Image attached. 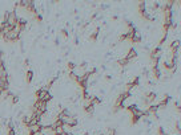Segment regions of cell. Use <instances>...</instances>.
<instances>
[{
    "label": "cell",
    "instance_id": "obj_7",
    "mask_svg": "<svg viewBox=\"0 0 181 135\" xmlns=\"http://www.w3.org/2000/svg\"><path fill=\"white\" fill-rule=\"evenodd\" d=\"M32 79H33V72H32L31 69H28L27 73H25V82H27V84H31Z\"/></svg>",
    "mask_w": 181,
    "mask_h": 135
},
{
    "label": "cell",
    "instance_id": "obj_4",
    "mask_svg": "<svg viewBox=\"0 0 181 135\" xmlns=\"http://www.w3.org/2000/svg\"><path fill=\"white\" fill-rule=\"evenodd\" d=\"M150 58H160V56H161V48L160 47H156L153 48L152 50H150Z\"/></svg>",
    "mask_w": 181,
    "mask_h": 135
},
{
    "label": "cell",
    "instance_id": "obj_5",
    "mask_svg": "<svg viewBox=\"0 0 181 135\" xmlns=\"http://www.w3.org/2000/svg\"><path fill=\"white\" fill-rule=\"evenodd\" d=\"M41 129H43V125L38 123V125H32V126H29V127H28V131H29V134H33V132L41 131Z\"/></svg>",
    "mask_w": 181,
    "mask_h": 135
},
{
    "label": "cell",
    "instance_id": "obj_8",
    "mask_svg": "<svg viewBox=\"0 0 181 135\" xmlns=\"http://www.w3.org/2000/svg\"><path fill=\"white\" fill-rule=\"evenodd\" d=\"M99 33H100V28H96V29H95V32H93V33H92V35H90V40H92V41H96L97 40V37H99Z\"/></svg>",
    "mask_w": 181,
    "mask_h": 135
},
{
    "label": "cell",
    "instance_id": "obj_12",
    "mask_svg": "<svg viewBox=\"0 0 181 135\" xmlns=\"http://www.w3.org/2000/svg\"><path fill=\"white\" fill-rule=\"evenodd\" d=\"M60 33H61L63 35V37H68V31H67V29H61V31H60Z\"/></svg>",
    "mask_w": 181,
    "mask_h": 135
},
{
    "label": "cell",
    "instance_id": "obj_16",
    "mask_svg": "<svg viewBox=\"0 0 181 135\" xmlns=\"http://www.w3.org/2000/svg\"><path fill=\"white\" fill-rule=\"evenodd\" d=\"M28 65H29V60L27 58V60H24V66L25 68H28Z\"/></svg>",
    "mask_w": 181,
    "mask_h": 135
},
{
    "label": "cell",
    "instance_id": "obj_10",
    "mask_svg": "<svg viewBox=\"0 0 181 135\" xmlns=\"http://www.w3.org/2000/svg\"><path fill=\"white\" fill-rule=\"evenodd\" d=\"M85 110V113H88V114H93V111H95V105H90V106H88L87 109H84Z\"/></svg>",
    "mask_w": 181,
    "mask_h": 135
},
{
    "label": "cell",
    "instance_id": "obj_9",
    "mask_svg": "<svg viewBox=\"0 0 181 135\" xmlns=\"http://www.w3.org/2000/svg\"><path fill=\"white\" fill-rule=\"evenodd\" d=\"M117 64H119V65L121 66V68H125V66H127V65H128V64H129V61L127 60L125 57H123V58H120V60L117 61Z\"/></svg>",
    "mask_w": 181,
    "mask_h": 135
},
{
    "label": "cell",
    "instance_id": "obj_3",
    "mask_svg": "<svg viewBox=\"0 0 181 135\" xmlns=\"http://www.w3.org/2000/svg\"><path fill=\"white\" fill-rule=\"evenodd\" d=\"M125 58H127V60L129 61V62H131L132 60H134V58H136V57H137V52H136V50L133 49V48H131V49L128 50V53L125 54Z\"/></svg>",
    "mask_w": 181,
    "mask_h": 135
},
{
    "label": "cell",
    "instance_id": "obj_14",
    "mask_svg": "<svg viewBox=\"0 0 181 135\" xmlns=\"http://www.w3.org/2000/svg\"><path fill=\"white\" fill-rule=\"evenodd\" d=\"M119 40H120V41H125V40H128V38H127V35H125V33H123V35L119 37Z\"/></svg>",
    "mask_w": 181,
    "mask_h": 135
},
{
    "label": "cell",
    "instance_id": "obj_13",
    "mask_svg": "<svg viewBox=\"0 0 181 135\" xmlns=\"http://www.w3.org/2000/svg\"><path fill=\"white\" fill-rule=\"evenodd\" d=\"M108 135H116V130L115 129H108Z\"/></svg>",
    "mask_w": 181,
    "mask_h": 135
},
{
    "label": "cell",
    "instance_id": "obj_11",
    "mask_svg": "<svg viewBox=\"0 0 181 135\" xmlns=\"http://www.w3.org/2000/svg\"><path fill=\"white\" fill-rule=\"evenodd\" d=\"M75 64H73V62H68V64H67V69H68V72L69 73H72V72H73V69H75Z\"/></svg>",
    "mask_w": 181,
    "mask_h": 135
},
{
    "label": "cell",
    "instance_id": "obj_1",
    "mask_svg": "<svg viewBox=\"0 0 181 135\" xmlns=\"http://www.w3.org/2000/svg\"><path fill=\"white\" fill-rule=\"evenodd\" d=\"M35 95H36V101H43V102H47V103L51 101V98H52L48 89H39V90L35 93Z\"/></svg>",
    "mask_w": 181,
    "mask_h": 135
},
{
    "label": "cell",
    "instance_id": "obj_6",
    "mask_svg": "<svg viewBox=\"0 0 181 135\" xmlns=\"http://www.w3.org/2000/svg\"><path fill=\"white\" fill-rule=\"evenodd\" d=\"M131 42H133V44H137V42H141V35L139 33V32H134V35L132 36V38L131 40Z\"/></svg>",
    "mask_w": 181,
    "mask_h": 135
},
{
    "label": "cell",
    "instance_id": "obj_2",
    "mask_svg": "<svg viewBox=\"0 0 181 135\" xmlns=\"http://www.w3.org/2000/svg\"><path fill=\"white\" fill-rule=\"evenodd\" d=\"M178 48H180V40L177 38V40H175V41H173V42L171 44V54H172L171 57L176 56V53H177Z\"/></svg>",
    "mask_w": 181,
    "mask_h": 135
},
{
    "label": "cell",
    "instance_id": "obj_15",
    "mask_svg": "<svg viewBox=\"0 0 181 135\" xmlns=\"http://www.w3.org/2000/svg\"><path fill=\"white\" fill-rule=\"evenodd\" d=\"M29 135H47V134L43 131H38V132H33V134H29Z\"/></svg>",
    "mask_w": 181,
    "mask_h": 135
}]
</instances>
